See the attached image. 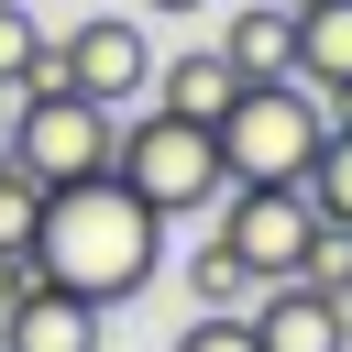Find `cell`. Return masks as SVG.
<instances>
[{
	"label": "cell",
	"mask_w": 352,
	"mask_h": 352,
	"mask_svg": "<svg viewBox=\"0 0 352 352\" xmlns=\"http://www.w3.org/2000/svg\"><path fill=\"white\" fill-rule=\"evenodd\" d=\"M22 264L110 319L121 297H143V286L165 275V220L99 165V176H77V187H44V220H33V253H22Z\"/></svg>",
	"instance_id": "6da1fadb"
},
{
	"label": "cell",
	"mask_w": 352,
	"mask_h": 352,
	"mask_svg": "<svg viewBox=\"0 0 352 352\" xmlns=\"http://www.w3.org/2000/svg\"><path fill=\"white\" fill-rule=\"evenodd\" d=\"M55 77H66L77 99L121 110V99H143V77H154V44H143V22H132V11H88V22L55 44Z\"/></svg>",
	"instance_id": "8992f818"
},
{
	"label": "cell",
	"mask_w": 352,
	"mask_h": 352,
	"mask_svg": "<svg viewBox=\"0 0 352 352\" xmlns=\"http://www.w3.org/2000/svg\"><path fill=\"white\" fill-rule=\"evenodd\" d=\"M176 352H253V319H187Z\"/></svg>",
	"instance_id": "2e32d148"
},
{
	"label": "cell",
	"mask_w": 352,
	"mask_h": 352,
	"mask_svg": "<svg viewBox=\"0 0 352 352\" xmlns=\"http://www.w3.org/2000/svg\"><path fill=\"white\" fill-rule=\"evenodd\" d=\"M22 286H33V264H11V253H0V308H11Z\"/></svg>",
	"instance_id": "e0dca14e"
},
{
	"label": "cell",
	"mask_w": 352,
	"mask_h": 352,
	"mask_svg": "<svg viewBox=\"0 0 352 352\" xmlns=\"http://www.w3.org/2000/svg\"><path fill=\"white\" fill-rule=\"evenodd\" d=\"M187 297H198V319H242L264 286H253V275H242L220 242H198V253H187Z\"/></svg>",
	"instance_id": "5bb4252c"
},
{
	"label": "cell",
	"mask_w": 352,
	"mask_h": 352,
	"mask_svg": "<svg viewBox=\"0 0 352 352\" xmlns=\"http://www.w3.org/2000/svg\"><path fill=\"white\" fill-rule=\"evenodd\" d=\"M33 220H44V187H33L22 165H0V253H11V264L33 253Z\"/></svg>",
	"instance_id": "9a60e30c"
},
{
	"label": "cell",
	"mask_w": 352,
	"mask_h": 352,
	"mask_svg": "<svg viewBox=\"0 0 352 352\" xmlns=\"http://www.w3.org/2000/svg\"><path fill=\"white\" fill-rule=\"evenodd\" d=\"M242 319H253V352H352V319H341V297H330V286H308V275L264 286Z\"/></svg>",
	"instance_id": "ba28073f"
},
{
	"label": "cell",
	"mask_w": 352,
	"mask_h": 352,
	"mask_svg": "<svg viewBox=\"0 0 352 352\" xmlns=\"http://www.w3.org/2000/svg\"><path fill=\"white\" fill-rule=\"evenodd\" d=\"M231 88H242V77L220 66V44H187V55H165V66L143 77V99H154L165 121H220V110H231Z\"/></svg>",
	"instance_id": "30bf717a"
},
{
	"label": "cell",
	"mask_w": 352,
	"mask_h": 352,
	"mask_svg": "<svg viewBox=\"0 0 352 352\" xmlns=\"http://www.w3.org/2000/svg\"><path fill=\"white\" fill-rule=\"evenodd\" d=\"M143 11H209V0H143Z\"/></svg>",
	"instance_id": "ac0fdd59"
},
{
	"label": "cell",
	"mask_w": 352,
	"mask_h": 352,
	"mask_svg": "<svg viewBox=\"0 0 352 352\" xmlns=\"http://www.w3.org/2000/svg\"><path fill=\"white\" fill-rule=\"evenodd\" d=\"M110 176L154 209V220H187V209H209L231 176H220V143H209V121H165V110H143V121H121V143H110Z\"/></svg>",
	"instance_id": "5b68a950"
},
{
	"label": "cell",
	"mask_w": 352,
	"mask_h": 352,
	"mask_svg": "<svg viewBox=\"0 0 352 352\" xmlns=\"http://www.w3.org/2000/svg\"><path fill=\"white\" fill-rule=\"evenodd\" d=\"M319 132H330V110H319L297 77H253V88H231V110L209 121L231 187H297L308 154H319Z\"/></svg>",
	"instance_id": "7a4b0ae2"
},
{
	"label": "cell",
	"mask_w": 352,
	"mask_h": 352,
	"mask_svg": "<svg viewBox=\"0 0 352 352\" xmlns=\"http://www.w3.org/2000/svg\"><path fill=\"white\" fill-rule=\"evenodd\" d=\"M220 66L253 88V77H286V11L275 0H253V11H231V33H220Z\"/></svg>",
	"instance_id": "8fae6325"
},
{
	"label": "cell",
	"mask_w": 352,
	"mask_h": 352,
	"mask_svg": "<svg viewBox=\"0 0 352 352\" xmlns=\"http://www.w3.org/2000/svg\"><path fill=\"white\" fill-rule=\"evenodd\" d=\"M275 11H297V0H275Z\"/></svg>",
	"instance_id": "d6986e66"
},
{
	"label": "cell",
	"mask_w": 352,
	"mask_h": 352,
	"mask_svg": "<svg viewBox=\"0 0 352 352\" xmlns=\"http://www.w3.org/2000/svg\"><path fill=\"white\" fill-rule=\"evenodd\" d=\"M297 187H308L319 231H341V242H352V121H330V132H319V154H308V176H297Z\"/></svg>",
	"instance_id": "7c38bea8"
},
{
	"label": "cell",
	"mask_w": 352,
	"mask_h": 352,
	"mask_svg": "<svg viewBox=\"0 0 352 352\" xmlns=\"http://www.w3.org/2000/svg\"><path fill=\"white\" fill-rule=\"evenodd\" d=\"M0 352H99V308L33 275V286L0 308Z\"/></svg>",
	"instance_id": "9c48e42d"
},
{
	"label": "cell",
	"mask_w": 352,
	"mask_h": 352,
	"mask_svg": "<svg viewBox=\"0 0 352 352\" xmlns=\"http://www.w3.org/2000/svg\"><path fill=\"white\" fill-rule=\"evenodd\" d=\"M22 88H66V77H55V44H44V22L0 0V99H22Z\"/></svg>",
	"instance_id": "4fadbf2b"
},
{
	"label": "cell",
	"mask_w": 352,
	"mask_h": 352,
	"mask_svg": "<svg viewBox=\"0 0 352 352\" xmlns=\"http://www.w3.org/2000/svg\"><path fill=\"white\" fill-rule=\"evenodd\" d=\"M110 143H121V110H99V99H77V88H22V99L0 110V165H22L33 187L99 176Z\"/></svg>",
	"instance_id": "3957f363"
},
{
	"label": "cell",
	"mask_w": 352,
	"mask_h": 352,
	"mask_svg": "<svg viewBox=\"0 0 352 352\" xmlns=\"http://www.w3.org/2000/svg\"><path fill=\"white\" fill-rule=\"evenodd\" d=\"M0 110H11V99H0Z\"/></svg>",
	"instance_id": "ffe728a7"
},
{
	"label": "cell",
	"mask_w": 352,
	"mask_h": 352,
	"mask_svg": "<svg viewBox=\"0 0 352 352\" xmlns=\"http://www.w3.org/2000/svg\"><path fill=\"white\" fill-rule=\"evenodd\" d=\"M286 77L330 121H352V0H297L286 11Z\"/></svg>",
	"instance_id": "52a82bcc"
},
{
	"label": "cell",
	"mask_w": 352,
	"mask_h": 352,
	"mask_svg": "<svg viewBox=\"0 0 352 352\" xmlns=\"http://www.w3.org/2000/svg\"><path fill=\"white\" fill-rule=\"evenodd\" d=\"M209 242H220L253 286H286V275L319 286V264H330L341 231H319L308 187H220V231H209Z\"/></svg>",
	"instance_id": "277c9868"
}]
</instances>
